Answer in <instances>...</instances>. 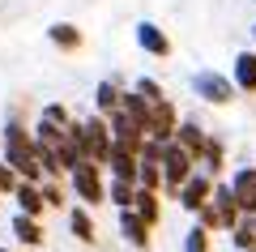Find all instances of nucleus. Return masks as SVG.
Returning <instances> with one entry per match:
<instances>
[{
    "label": "nucleus",
    "instance_id": "a878e982",
    "mask_svg": "<svg viewBox=\"0 0 256 252\" xmlns=\"http://www.w3.org/2000/svg\"><path fill=\"white\" fill-rule=\"evenodd\" d=\"M210 248V235H205V226H192L188 231V252H205Z\"/></svg>",
    "mask_w": 256,
    "mask_h": 252
},
{
    "label": "nucleus",
    "instance_id": "dca6fc26",
    "mask_svg": "<svg viewBox=\"0 0 256 252\" xmlns=\"http://www.w3.org/2000/svg\"><path fill=\"white\" fill-rule=\"evenodd\" d=\"M13 197H18V205H22V214H26V218H38V214H43V192H38L34 184H18Z\"/></svg>",
    "mask_w": 256,
    "mask_h": 252
},
{
    "label": "nucleus",
    "instance_id": "4468645a",
    "mask_svg": "<svg viewBox=\"0 0 256 252\" xmlns=\"http://www.w3.org/2000/svg\"><path fill=\"white\" fill-rule=\"evenodd\" d=\"M137 43L146 47L150 56H166V52H171V39H166L154 22H141V26H137Z\"/></svg>",
    "mask_w": 256,
    "mask_h": 252
},
{
    "label": "nucleus",
    "instance_id": "a211bd4d",
    "mask_svg": "<svg viewBox=\"0 0 256 252\" xmlns=\"http://www.w3.org/2000/svg\"><path fill=\"white\" fill-rule=\"evenodd\" d=\"M13 231H18V239H22V243H30V248H34V243H43V226H38L34 218H26V214L13 218Z\"/></svg>",
    "mask_w": 256,
    "mask_h": 252
},
{
    "label": "nucleus",
    "instance_id": "6ab92c4d",
    "mask_svg": "<svg viewBox=\"0 0 256 252\" xmlns=\"http://www.w3.org/2000/svg\"><path fill=\"white\" fill-rule=\"evenodd\" d=\"M94 107L107 111V116L120 107V90H116V81H98V90H94Z\"/></svg>",
    "mask_w": 256,
    "mask_h": 252
},
{
    "label": "nucleus",
    "instance_id": "423d86ee",
    "mask_svg": "<svg viewBox=\"0 0 256 252\" xmlns=\"http://www.w3.org/2000/svg\"><path fill=\"white\" fill-rule=\"evenodd\" d=\"M175 124H180V120H175V107L171 103H154V107H150V128H146V141H158V145H166L171 141V133H175Z\"/></svg>",
    "mask_w": 256,
    "mask_h": 252
},
{
    "label": "nucleus",
    "instance_id": "1a4fd4ad",
    "mask_svg": "<svg viewBox=\"0 0 256 252\" xmlns=\"http://www.w3.org/2000/svg\"><path fill=\"white\" fill-rule=\"evenodd\" d=\"M171 141L180 145V150H188L192 162L201 158V150H205V133H201V124H196V120H180V124H175V133H171Z\"/></svg>",
    "mask_w": 256,
    "mask_h": 252
},
{
    "label": "nucleus",
    "instance_id": "c85d7f7f",
    "mask_svg": "<svg viewBox=\"0 0 256 252\" xmlns=\"http://www.w3.org/2000/svg\"><path fill=\"white\" fill-rule=\"evenodd\" d=\"M13 188H18V180H13V171L0 162V192H13Z\"/></svg>",
    "mask_w": 256,
    "mask_h": 252
},
{
    "label": "nucleus",
    "instance_id": "ddd939ff",
    "mask_svg": "<svg viewBox=\"0 0 256 252\" xmlns=\"http://www.w3.org/2000/svg\"><path fill=\"white\" fill-rule=\"evenodd\" d=\"M128 209H132V214H137L146 226H154L158 218H162V209H158V192H146V188L132 192V205H128Z\"/></svg>",
    "mask_w": 256,
    "mask_h": 252
},
{
    "label": "nucleus",
    "instance_id": "c756f323",
    "mask_svg": "<svg viewBox=\"0 0 256 252\" xmlns=\"http://www.w3.org/2000/svg\"><path fill=\"white\" fill-rule=\"evenodd\" d=\"M0 252H9V248H0Z\"/></svg>",
    "mask_w": 256,
    "mask_h": 252
},
{
    "label": "nucleus",
    "instance_id": "9b49d317",
    "mask_svg": "<svg viewBox=\"0 0 256 252\" xmlns=\"http://www.w3.org/2000/svg\"><path fill=\"white\" fill-rule=\"evenodd\" d=\"M210 197H214L210 205H214V214H218V222L222 226H235L239 222V205H235V197H230V188H226V184H218Z\"/></svg>",
    "mask_w": 256,
    "mask_h": 252
},
{
    "label": "nucleus",
    "instance_id": "2eb2a0df",
    "mask_svg": "<svg viewBox=\"0 0 256 252\" xmlns=\"http://www.w3.org/2000/svg\"><path fill=\"white\" fill-rule=\"evenodd\" d=\"M235 86L248 94H256V52H239L235 56Z\"/></svg>",
    "mask_w": 256,
    "mask_h": 252
},
{
    "label": "nucleus",
    "instance_id": "0eeeda50",
    "mask_svg": "<svg viewBox=\"0 0 256 252\" xmlns=\"http://www.w3.org/2000/svg\"><path fill=\"white\" fill-rule=\"evenodd\" d=\"M230 197H235L239 209H248V214H256V167H239L235 180L226 184Z\"/></svg>",
    "mask_w": 256,
    "mask_h": 252
},
{
    "label": "nucleus",
    "instance_id": "5701e85b",
    "mask_svg": "<svg viewBox=\"0 0 256 252\" xmlns=\"http://www.w3.org/2000/svg\"><path fill=\"white\" fill-rule=\"evenodd\" d=\"M137 94H141L146 103H162V99H166V94H162V86H158L154 77H141V81H137Z\"/></svg>",
    "mask_w": 256,
    "mask_h": 252
},
{
    "label": "nucleus",
    "instance_id": "4be33fe9",
    "mask_svg": "<svg viewBox=\"0 0 256 252\" xmlns=\"http://www.w3.org/2000/svg\"><path fill=\"white\" fill-rule=\"evenodd\" d=\"M132 192H137V184H128V180H116V184L107 188V197L116 201L120 209H128V205H132Z\"/></svg>",
    "mask_w": 256,
    "mask_h": 252
},
{
    "label": "nucleus",
    "instance_id": "cd10ccee",
    "mask_svg": "<svg viewBox=\"0 0 256 252\" xmlns=\"http://www.w3.org/2000/svg\"><path fill=\"white\" fill-rule=\"evenodd\" d=\"M196 218H201V226H222V222H218V214H214V205H210V201H205V205L196 209Z\"/></svg>",
    "mask_w": 256,
    "mask_h": 252
},
{
    "label": "nucleus",
    "instance_id": "9d476101",
    "mask_svg": "<svg viewBox=\"0 0 256 252\" xmlns=\"http://www.w3.org/2000/svg\"><path fill=\"white\" fill-rule=\"evenodd\" d=\"M102 167H111V171H116V180H137V154L128 150V145H116L111 141V154H107V162H102Z\"/></svg>",
    "mask_w": 256,
    "mask_h": 252
},
{
    "label": "nucleus",
    "instance_id": "6e6552de",
    "mask_svg": "<svg viewBox=\"0 0 256 252\" xmlns=\"http://www.w3.org/2000/svg\"><path fill=\"white\" fill-rule=\"evenodd\" d=\"M210 192H214V184H210V175H205V171H201V175L192 171L188 180L180 184V201H184V209H192V214L210 201Z\"/></svg>",
    "mask_w": 256,
    "mask_h": 252
},
{
    "label": "nucleus",
    "instance_id": "f257e3e1",
    "mask_svg": "<svg viewBox=\"0 0 256 252\" xmlns=\"http://www.w3.org/2000/svg\"><path fill=\"white\" fill-rule=\"evenodd\" d=\"M4 158H9L4 167H9V171H18L26 184H34V180H38L34 141L26 137V128H22V124H9V128H4Z\"/></svg>",
    "mask_w": 256,
    "mask_h": 252
},
{
    "label": "nucleus",
    "instance_id": "20e7f679",
    "mask_svg": "<svg viewBox=\"0 0 256 252\" xmlns=\"http://www.w3.org/2000/svg\"><path fill=\"white\" fill-rule=\"evenodd\" d=\"M82 150L86 158L94 162V167H102L111 154V133H107V120H90V124H82Z\"/></svg>",
    "mask_w": 256,
    "mask_h": 252
},
{
    "label": "nucleus",
    "instance_id": "b1692460",
    "mask_svg": "<svg viewBox=\"0 0 256 252\" xmlns=\"http://www.w3.org/2000/svg\"><path fill=\"white\" fill-rule=\"evenodd\" d=\"M205 175H214V171H218V167H222V145L218 141H205Z\"/></svg>",
    "mask_w": 256,
    "mask_h": 252
},
{
    "label": "nucleus",
    "instance_id": "bb28decb",
    "mask_svg": "<svg viewBox=\"0 0 256 252\" xmlns=\"http://www.w3.org/2000/svg\"><path fill=\"white\" fill-rule=\"evenodd\" d=\"M43 120H47V124H60V128H68V111H64V107H56V103L43 111Z\"/></svg>",
    "mask_w": 256,
    "mask_h": 252
},
{
    "label": "nucleus",
    "instance_id": "39448f33",
    "mask_svg": "<svg viewBox=\"0 0 256 252\" xmlns=\"http://www.w3.org/2000/svg\"><path fill=\"white\" fill-rule=\"evenodd\" d=\"M73 192L86 201V205H98V201L107 197V188H102V180H98V167H94L90 158L73 167Z\"/></svg>",
    "mask_w": 256,
    "mask_h": 252
},
{
    "label": "nucleus",
    "instance_id": "f8f14e48",
    "mask_svg": "<svg viewBox=\"0 0 256 252\" xmlns=\"http://www.w3.org/2000/svg\"><path fill=\"white\" fill-rule=\"evenodd\" d=\"M120 231H124V239L132 243V248H150V226L141 222L132 209H120Z\"/></svg>",
    "mask_w": 256,
    "mask_h": 252
},
{
    "label": "nucleus",
    "instance_id": "393cba45",
    "mask_svg": "<svg viewBox=\"0 0 256 252\" xmlns=\"http://www.w3.org/2000/svg\"><path fill=\"white\" fill-rule=\"evenodd\" d=\"M235 243L239 248H256V231H252V222H235Z\"/></svg>",
    "mask_w": 256,
    "mask_h": 252
},
{
    "label": "nucleus",
    "instance_id": "2f4dec72",
    "mask_svg": "<svg viewBox=\"0 0 256 252\" xmlns=\"http://www.w3.org/2000/svg\"><path fill=\"white\" fill-rule=\"evenodd\" d=\"M252 35H256V26H252Z\"/></svg>",
    "mask_w": 256,
    "mask_h": 252
},
{
    "label": "nucleus",
    "instance_id": "f03ea898",
    "mask_svg": "<svg viewBox=\"0 0 256 252\" xmlns=\"http://www.w3.org/2000/svg\"><path fill=\"white\" fill-rule=\"evenodd\" d=\"M158 171H162V180L171 184V188H180V184L196 171V162H192L188 150H180L175 141H166V145H162V158H158Z\"/></svg>",
    "mask_w": 256,
    "mask_h": 252
},
{
    "label": "nucleus",
    "instance_id": "412c9836",
    "mask_svg": "<svg viewBox=\"0 0 256 252\" xmlns=\"http://www.w3.org/2000/svg\"><path fill=\"white\" fill-rule=\"evenodd\" d=\"M68 226H73V235H77L82 243L94 239V222H90V214H86V209H73V214H68Z\"/></svg>",
    "mask_w": 256,
    "mask_h": 252
},
{
    "label": "nucleus",
    "instance_id": "7c9ffc66",
    "mask_svg": "<svg viewBox=\"0 0 256 252\" xmlns=\"http://www.w3.org/2000/svg\"><path fill=\"white\" fill-rule=\"evenodd\" d=\"M248 252H256V248H248Z\"/></svg>",
    "mask_w": 256,
    "mask_h": 252
},
{
    "label": "nucleus",
    "instance_id": "7ed1b4c3",
    "mask_svg": "<svg viewBox=\"0 0 256 252\" xmlns=\"http://www.w3.org/2000/svg\"><path fill=\"white\" fill-rule=\"evenodd\" d=\"M192 90H196V99H205V103H218V107L235 99V86H230V77H222V73H214V69L196 73V77H192Z\"/></svg>",
    "mask_w": 256,
    "mask_h": 252
},
{
    "label": "nucleus",
    "instance_id": "f3484780",
    "mask_svg": "<svg viewBox=\"0 0 256 252\" xmlns=\"http://www.w3.org/2000/svg\"><path fill=\"white\" fill-rule=\"evenodd\" d=\"M47 35H52V43H56V47H64V52L82 47V35H77V26H68V22H56Z\"/></svg>",
    "mask_w": 256,
    "mask_h": 252
},
{
    "label": "nucleus",
    "instance_id": "aec40b11",
    "mask_svg": "<svg viewBox=\"0 0 256 252\" xmlns=\"http://www.w3.org/2000/svg\"><path fill=\"white\" fill-rule=\"evenodd\" d=\"M137 188H146V192H158V184H162V171H158V162H137Z\"/></svg>",
    "mask_w": 256,
    "mask_h": 252
}]
</instances>
